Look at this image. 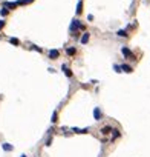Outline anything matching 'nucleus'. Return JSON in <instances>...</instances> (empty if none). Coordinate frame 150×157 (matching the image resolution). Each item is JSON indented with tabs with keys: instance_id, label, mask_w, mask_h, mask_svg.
<instances>
[{
	"instance_id": "1",
	"label": "nucleus",
	"mask_w": 150,
	"mask_h": 157,
	"mask_svg": "<svg viewBox=\"0 0 150 157\" xmlns=\"http://www.w3.org/2000/svg\"><path fill=\"white\" fill-rule=\"evenodd\" d=\"M121 52H123V56H124V57H129V59H132V60H136V59H135V56L130 52V49H129V48H126V46H124L123 49H121Z\"/></svg>"
},
{
	"instance_id": "2",
	"label": "nucleus",
	"mask_w": 150,
	"mask_h": 157,
	"mask_svg": "<svg viewBox=\"0 0 150 157\" xmlns=\"http://www.w3.org/2000/svg\"><path fill=\"white\" fill-rule=\"evenodd\" d=\"M58 56H60V52L57 51V49H51V51H49V57H51V59H52V60L58 59Z\"/></svg>"
},
{
	"instance_id": "3",
	"label": "nucleus",
	"mask_w": 150,
	"mask_h": 157,
	"mask_svg": "<svg viewBox=\"0 0 150 157\" xmlns=\"http://www.w3.org/2000/svg\"><path fill=\"white\" fill-rule=\"evenodd\" d=\"M94 117H95V120H100V119L103 117V114H101V111H100V108H95V109H94Z\"/></svg>"
},
{
	"instance_id": "4",
	"label": "nucleus",
	"mask_w": 150,
	"mask_h": 157,
	"mask_svg": "<svg viewBox=\"0 0 150 157\" xmlns=\"http://www.w3.org/2000/svg\"><path fill=\"white\" fill-rule=\"evenodd\" d=\"M110 132H112V126H110V125H107V126H104V128L101 129V134H104V136L110 134Z\"/></svg>"
},
{
	"instance_id": "5",
	"label": "nucleus",
	"mask_w": 150,
	"mask_h": 157,
	"mask_svg": "<svg viewBox=\"0 0 150 157\" xmlns=\"http://www.w3.org/2000/svg\"><path fill=\"white\" fill-rule=\"evenodd\" d=\"M80 26H81L80 20H74V22H72V25H71V31H74V29H78Z\"/></svg>"
},
{
	"instance_id": "6",
	"label": "nucleus",
	"mask_w": 150,
	"mask_h": 157,
	"mask_svg": "<svg viewBox=\"0 0 150 157\" xmlns=\"http://www.w3.org/2000/svg\"><path fill=\"white\" fill-rule=\"evenodd\" d=\"M89 39H90V34H89V32H84V34H83V37H81V43L86 45V43L89 42Z\"/></svg>"
},
{
	"instance_id": "7",
	"label": "nucleus",
	"mask_w": 150,
	"mask_h": 157,
	"mask_svg": "<svg viewBox=\"0 0 150 157\" xmlns=\"http://www.w3.org/2000/svg\"><path fill=\"white\" fill-rule=\"evenodd\" d=\"M83 13V0H78L77 3V14H81Z\"/></svg>"
},
{
	"instance_id": "8",
	"label": "nucleus",
	"mask_w": 150,
	"mask_h": 157,
	"mask_svg": "<svg viewBox=\"0 0 150 157\" xmlns=\"http://www.w3.org/2000/svg\"><path fill=\"white\" fill-rule=\"evenodd\" d=\"M121 71H124V72H132V71H133V68L129 66V65H121Z\"/></svg>"
},
{
	"instance_id": "9",
	"label": "nucleus",
	"mask_w": 150,
	"mask_h": 157,
	"mask_svg": "<svg viewBox=\"0 0 150 157\" xmlns=\"http://www.w3.org/2000/svg\"><path fill=\"white\" fill-rule=\"evenodd\" d=\"M61 69H63V71H64V74L67 75V77H72V71H71V69H69V68H67L66 65H63V66H61Z\"/></svg>"
},
{
	"instance_id": "10",
	"label": "nucleus",
	"mask_w": 150,
	"mask_h": 157,
	"mask_svg": "<svg viewBox=\"0 0 150 157\" xmlns=\"http://www.w3.org/2000/svg\"><path fill=\"white\" fill-rule=\"evenodd\" d=\"M75 52H77V49H75L74 46H71V48L66 49V54H67V56H75Z\"/></svg>"
},
{
	"instance_id": "11",
	"label": "nucleus",
	"mask_w": 150,
	"mask_h": 157,
	"mask_svg": "<svg viewBox=\"0 0 150 157\" xmlns=\"http://www.w3.org/2000/svg\"><path fill=\"white\" fill-rule=\"evenodd\" d=\"M5 8H11V9H15V8H17V3H9V2H5Z\"/></svg>"
},
{
	"instance_id": "12",
	"label": "nucleus",
	"mask_w": 150,
	"mask_h": 157,
	"mask_svg": "<svg viewBox=\"0 0 150 157\" xmlns=\"http://www.w3.org/2000/svg\"><path fill=\"white\" fill-rule=\"evenodd\" d=\"M118 36H119V37H127V32H126L124 29H119V31H118Z\"/></svg>"
},
{
	"instance_id": "13",
	"label": "nucleus",
	"mask_w": 150,
	"mask_h": 157,
	"mask_svg": "<svg viewBox=\"0 0 150 157\" xmlns=\"http://www.w3.org/2000/svg\"><path fill=\"white\" fill-rule=\"evenodd\" d=\"M3 149H5V151H11V149H12V146H11L9 143H3Z\"/></svg>"
},
{
	"instance_id": "14",
	"label": "nucleus",
	"mask_w": 150,
	"mask_h": 157,
	"mask_svg": "<svg viewBox=\"0 0 150 157\" xmlns=\"http://www.w3.org/2000/svg\"><path fill=\"white\" fill-rule=\"evenodd\" d=\"M9 42H11V43H12V45H20V42H19V39H14V37H12V39H11V40H9Z\"/></svg>"
},
{
	"instance_id": "15",
	"label": "nucleus",
	"mask_w": 150,
	"mask_h": 157,
	"mask_svg": "<svg viewBox=\"0 0 150 157\" xmlns=\"http://www.w3.org/2000/svg\"><path fill=\"white\" fill-rule=\"evenodd\" d=\"M57 119H58V115H57V113H54L52 114V123H57V122H58Z\"/></svg>"
},
{
	"instance_id": "16",
	"label": "nucleus",
	"mask_w": 150,
	"mask_h": 157,
	"mask_svg": "<svg viewBox=\"0 0 150 157\" xmlns=\"http://www.w3.org/2000/svg\"><path fill=\"white\" fill-rule=\"evenodd\" d=\"M0 14H2V15H6V14H8V9H6V8H3L2 11H0Z\"/></svg>"
},
{
	"instance_id": "17",
	"label": "nucleus",
	"mask_w": 150,
	"mask_h": 157,
	"mask_svg": "<svg viewBox=\"0 0 150 157\" xmlns=\"http://www.w3.org/2000/svg\"><path fill=\"white\" fill-rule=\"evenodd\" d=\"M115 71H117V72H123V71H121V66H119V65H115Z\"/></svg>"
},
{
	"instance_id": "18",
	"label": "nucleus",
	"mask_w": 150,
	"mask_h": 157,
	"mask_svg": "<svg viewBox=\"0 0 150 157\" xmlns=\"http://www.w3.org/2000/svg\"><path fill=\"white\" fill-rule=\"evenodd\" d=\"M32 49H35V51H38V52H42V48H38V46H32Z\"/></svg>"
},
{
	"instance_id": "19",
	"label": "nucleus",
	"mask_w": 150,
	"mask_h": 157,
	"mask_svg": "<svg viewBox=\"0 0 150 157\" xmlns=\"http://www.w3.org/2000/svg\"><path fill=\"white\" fill-rule=\"evenodd\" d=\"M3 26H5V22H3V20H0V28H3Z\"/></svg>"
},
{
	"instance_id": "20",
	"label": "nucleus",
	"mask_w": 150,
	"mask_h": 157,
	"mask_svg": "<svg viewBox=\"0 0 150 157\" xmlns=\"http://www.w3.org/2000/svg\"><path fill=\"white\" fill-rule=\"evenodd\" d=\"M21 157H26V156H21Z\"/></svg>"
}]
</instances>
